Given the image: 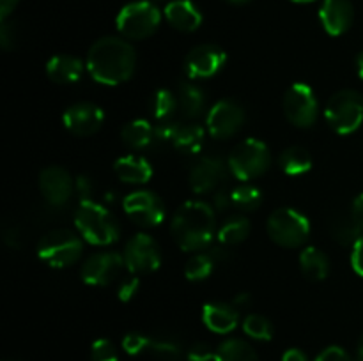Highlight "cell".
Returning a JSON list of instances; mask_svg holds the SVG:
<instances>
[{
    "label": "cell",
    "instance_id": "obj_1",
    "mask_svg": "<svg viewBox=\"0 0 363 361\" xmlns=\"http://www.w3.org/2000/svg\"><path fill=\"white\" fill-rule=\"evenodd\" d=\"M87 71L101 85H121L130 80L137 67L135 48L124 38L98 39L87 53Z\"/></svg>",
    "mask_w": 363,
    "mask_h": 361
},
{
    "label": "cell",
    "instance_id": "obj_2",
    "mask_svg": "<svg viewBox=\"0 0 363 361\" xmlns=\"http://www.w3.org/2000/svg\"><path fill=\"white\" fill-rule=\"evenodd\" d=\"M174 241L183 251H201L213 243L216 234L215 209L202 200L179 205L170 222Z\"/></svg>",
    "mask_w": 363,
    "mask_h": 361
},
{
    "label": "cell",
    "instance_id": "obj_3",
    "mask_svg": "<svg viewBox=\"0 0 363 361\" xmlns=\"http://www.w3.org/2000/svg\"><path fill=\"white\" fill-rule=\"evenodd\" d=\"M74 227L85 243L92 246H108L121 236L116 216L96 202H80L74 212Z\"/></svg>",
    "mask_w": 363,
    "mask_h": 361
},
{
    "label": "cell",
    "instance_id": "obj_4",
    "mask_svg": "<svg viewBox=\"0 0 363 361\" xmlns=\"http://www.w3.org/2000/svg\"><path fill=\"white\" fill-rule=\"evenodd\" d=\"M117 30L124 39H147L158 30L162 23V11L152 0H137L130 2L117 14Z\"/></svg>",
    "mask_w": 363,
    "mask_h": 361
},
{
    "label": "cell",
    "instance_id": "obj_5",
    "mask_svg": "<svg viewBox=\"0 0 363 361\" xmlns=\"http://www.w3.org/2000/svg\"><path fill=\"white\" fill-rule=\"evenodd\" d=\"M84 253V239L80 234L57 229L45 234L38 244V257L50 268L62 269L74 264Z\"/></svg>",
    "mask_w": 363,
    "mask_h": 361
},
{
    "label": "cell",
    "instance_id": "obj_6",
    "mask_svg": "<svg viewBox=\"0 0 363 361\" xmlns=\"http://www.w3.org/2000/svg\"><path fill=\"white\" fill-rule=\"evenodd\" d=\"M227 165L238 180H254L269 168L272 154H269L268 145L262 140L247 138L233 149Z\"/></svg>",
    "mask_w": 363,
    "mask_h": 361
},
{
    "label": "cell",
    "instance_id": "obj_7",
    "mask_svg": "<svg viewBox=\"0 0 363 361\" xmlns=\"http://www.w3.org/2000/svg\"><path fill=\"white\" fill-rule=\"evenodd\" d=\"M325 117L335 133H354L363 122V96L353 88L335 92L326 103Z\"/></svg>",
    "mask_w": 363,
    "mask_h": 361
},
{
    "label": "cell",
    "instance_id": "obj_8",
    "mask_svg": "<svg viewBox=\"0 0 363 361\" xmlns=\"http://www.w3.org/2000/svg\"><path fill=\"white\" fill-rule=\"evenodd\" d=\"M268 234L279 246L300 248L311 236V222L296 209L280 207L269 214Z\"/></svg>",
    "mask_w": 363,
    "mask_h": 361
},
{
    "label": "cell",
    "instance_id": "obj_9",
    "mask_svg": "<svg viewBox=\"0 0 363 361\" xmlns=\"http://www.w3.org/2000/svg\"><path fill=\"white\" fill-rule=\"evenodd\" d=\"M284 113L296 127L314 126L319 115V103L311 85L296 81L284 96Z\"/></svg>",
    "mask_w": 363,
    "mask_h": 361
},
{
    "label": "cell",
    "instance_id": "obj_10",
    "mask_svg": "<svg viewBox=\"0 0 363 361\" xmlns=\"http://www.w3.org/2000/svg\"><path fill=\"white\" fill-rule=\"evenodd\" d=\"M124 260L131 275H149L162 265L160 244L149 234H135L124 246Z\"/></svg>",
    "mask_w": 363,
    "mask_h": 361
},
{
    "label": "cell",
    "instance_id": "obj_11",
    "mask_svg": "<svg viewBox=\"0 0 363 361\" xmlns=\"http://www.w3.org/2000/svg\"><path fill=\"white\" fill-rule=\"evenodd\" d=\"M124 268H126L124 255L117 253V251H98L85 258L80 275L87 285L106 287L119 278Z\"/></svg>",
    "mask_w": 363,
    "mask_h": 361
},
{
    "label": "cell",
    "instance_id": "obj_12",
    "mask_svg": "<svg viewBox=\"0 0 363 361\" xmlns=\"http://www.w3.org/2000/svg\"><path fill=\"white\" fill-rule=\"evenodd\" d=\"M123 207L128 218L138 227H158L167 214L162 198L149 190H138L128 195Z\"/></svg>",
    "mask_w": 363,
    "mask_h": 361
},
{
    "label": "cell",
    "instance_id": "obj_13",
    "mask_svg": "<svg viewBox=\"0 0 363 361\" xmlns=\"http://www.w3.org/2000/svg\"><path fill=\"white\" fill-rule=\"evenodd\" d=\"M245 124V110L234 99H220L206 117V130L213 138L225 140L234 137Z\"/></svg>",
    "mask_w": 363,
    "mask_h": 361
},
{
    "label": "cell",
    "instance_id": "obj_14",
    "mask_svg": "<svg viewBox=\"0 0 363 361\" xmlns=\"http://www.w3.org/2000/svg\"><path fill=\"white\" fill-rule=\"evenodd\" d=\"M227 60V53L216 45H199L184 59V71L190 80H206L218 73Z\"/></svg>",
    "mask_w": 363,
    "mask_h": 361
},
{
    "label": "cell",
    "instance_id": "obj_15",
    "mask_svg": "<svg viewBox=\"0 0 363 361\" xmlns=\"http://www.w3.org/2000/svg\"><path fill=\"white\" fill-rule=\"evenodd\" d=\"M62 122L66 130L77 137H91L101 130L103 122H105V112L101 106L94 105V103H74L69 108H66Z\"/></svg>",
    "mask_w": 363,
    "mask_h": 361
},
{
    "label": "cell",
    "instance_id": "obj_16",
    "mask_svg": "<svg viewBox=\"0 0 363 361\" xmlns=\"http://www.w3.org/2000/svg\"><path fill=\"white\" fill-rule=\"evenodd\" d=\"M39 190L48 204L64 205L74 191V180L64 166L50 165L39 172Z\"/></svg>",
    "mask_w": 363,
    "mask_h": 361
},
{
    "label": "cell",
    "instance_id": "obj_17",
    "mask_svg": "<svg viewBox=\"0 0 363 361\" xmlns=\"http://www.w3.org/2000/svg\"><path fill=\"white\" fill-rule=\"evenodd\" d=\"M227 168L220 156H202L190 170V188L195 193H209L216 190L225 177Z\"/></svg>",
    "mask_w": 363,
    "mask_h": 361
},
{
    "label": "cell",
    "instance_id": "obj_18",
    "mask_svg": "<svg viewBox=\"0 0 363 361\" xmlns=\"http://www.w3.org/2000/svg\"><path fill=\"white\" fill-rule=\"evenodd\" d=\"M319 20L330 35H342L350 30L354 20V7L351 0H323Z\"/></svg>",
    "mask_w": 363,
    "mask_h": 361
},
{
    "label": "cell",
    "instance_id": "obj_19",
    "mask_svg": "<svg viewBox=\"0 0 363 361\" xmlns=\"http://www.w3.org/2000/svg\"><path fill=\"white\" fill-rule=\"evenodd\" d=\"M202 321L209 331L227 335L238 328L240 314H238V308L234 304L213 301V303H206L202 308Z\"/></svg>",
    "mask_w": 363,
    "mask_h": 361
},
{
    "label": "cell",
    "instance_id": "obj_20",
    "mask_svg": "<svg viewBox=\"0 0 363 361\" xmlns=\"http://www.w3.org/2000/svg\"><path fill=\"white\" fill-rule=\"evenodd\" d=\"M163 16L181 32H194L202 25V13L191 0H170L165 4Z\"/></svg>",
    "mask_w": 363,
    "mask_h": 361
},
{
    "label": "cell",
    "instance_id": "obj_21",
    "mask_svg": "<svg viewBox=\"0 0 363 361\" xmlns=\"http://www.w3.org/2000/svg\"><path fill=\"white\" fill-rule=\"evenodd\" d=\"M85 66L78 57L73 55H53L46 62V74L52 81L60 85L77 84L84 74Z\"/></svg>",
    "mask_w": 363,
    "mask_h": 361
},
{
    "label": "cell",
    "instance_id": "obj_22",
    "mask_svg": "<svg viewBox=\"0 0 363 361\" xmlns=\"http://www.w3.org/2000/svg\"><path fill=\"white\" fill-rule=\"evenodd\" d=\"M113 172L123 183L145 184L152 177V166L142 156L128 154L113 163Z\"/></svg>",
    "mask_w": 363,
    "mask_h": 361
},
{
    "label": "cell",
    "instance_id": "obj_23",
    "mask_svg": "<svg viewBox=\"0 0 363 361\" xmlns=\"http://www.w3.org/2000/svg\"><path fill=\"white\" fill-rule=\"evenodd\" d=\"M176 96L177 110L188 119H195L206 110V92L194 81H183Z\"/></svg>",
    "mask_w": 363,
    "mask_h": 361
},
{
    "label": "cell",
    "instance_id": "obj_24",
    "mask_svg": "<svg viewBox=\"0 0 363 361\" xmlns=\"http://www.w3.org/2000/svg\"><path fill=\"white\" fill-rule=\"evenodd\" d=\"M335 237L342 243H354L358 237L363 236V193L358 195L353 202H351L350 214L337 223L335 227Z\"/></svg>",
    "mask_w": 363,
    "mask_h": 361
},
{
    "label": "cell",
    "instance_id": "obj_25",
    "mask_svg": "<svg viewBox=\"0 0 363 361\" xmlns=\"http://www.w3.org/2000/svg\"><path fill=\"white\" fill-rule=\"evenodd\" d=\"M300 269L305 278L312 282H323L330 273V258L319 248L307 246L300 253Z\"/></svg>",
    "mask_w": 363,
    "mask_h": 361
},
{
    "label": "cell",
    "instance_id": "obj_26",
    "mask_svg": "<svg viewBox=\"0 0 363 361\" xmlns=\"http://www.w3.org/2000/svg\"><path fill=\"white\" fill-rule=\"evenodd\" d=\"M121 138L131 149H145L155 142V127L149 120L135 119L128 122L121 131Z\"/></svg>",
    "mask_w": 363,
    "mask_h": 361
},
{
    "label": "cell",
    "instance_id": "obj_27",
    "mask_svg": "<svg viewBox=\"0 0 363 361\" xmlns=\"http://www.w3.org/2000/svg\"><path fill=\"white\" fill-rule=\"evenodd\" d=\"M250 236V222L247 216H229L218 229V241L222 246H234Z\"/></svg>",
    "mask_w": 363,
    "mask_h": 361
},
{
    "label": "cell",
    "instance_id": "obj_28",
    "mask_svg": "<svg viewBox=\"0 0 363 361\" xmlns=\"http://www.w3.org/2000/svg\"><path fill=\"white\" fill-rule=\"evenodd\" d=\"M280 168L287 173V176H303L312 168V156L311 152L300 145H293L287 147L286 151L280 154Z\"/></svg>",
    "mask_w": 363,
    "mask_h": 361
},
{
    "label": "cell",
    "instance_id": "obj_29",
    "mask_svg": "<svg viewBox=\"0 0 363 361\" xmlns=\"http://www.w3.org/2000/svg\"><path fill=\"white\" fill-rule=\"evenodd\" d=\"M215 361H259V357L248 342L241 338H227L216 349Z\"/></svg>",
    "mask_w": 363,
    "mask_h": 361
},
{
    "label": "cell",
    "instance_id": "obj_30",
    "mask_svg": "<svg viewBox=\"0 0 363 361\" xmlns=\"http://www.w3.org/2000/svg\"><path fill=\"white\" fill-rule=\"evenodd\" d=\"M204 127L199 126V124H188V126L179 127L172 145L176 151L183 152V154H197V152H201L202 145H204Z\"/></svg>",
    "mask_w": 363,
    "mask_h": 361
},
{
    "label": "cell",
    "instance_id": "obj_31",
    "mask_svg": "<svg viewBox=\"0 0 363 361\" xmlns=\"http://www.w3.org/2000/svg\"><path fill=\"white\" fill-rule=\"evenodd\" d=\"M149 353L158 357L160 361H181V357H183V345H181V342L176 336L158 335L151 338Z\"/></svg>",
    "mask_w": 363,
    "mask_h": 361
},
{
    "label": "cell",
    "instance_id": "obj_32",
    "mask_svg": "<svg viewBox=\"0 0 363 361\" xmlns=\"http://www.w3.org/2000/svg\"><path fill=\"white\" fill-rule=\"evenodd\" d=\"M262 204V191L254 184H241L233 190V207L241 212L257 211Z\"/></svg>",
    "mask_w": 363,
    "mask_h": 361
},
{
    "label": "cell",
    "instance_id": "obj_33",
    "mask_svg": "<svg viewBox=\"0 0 363 361\" xmlns=\"http://www.w3.org/2000/svg\"><path fill=\"white\" fill-rule=\"evenodd\" d=\"M216 260L213 258L211 253H197L186 262L184 265V276L190 282H202L208 276H211L213 269H215Z\"/></svg>",
    "mask_w": 363,
    "mask_h": 361
},
{
    "label": "cell",
    "instance_id": "obj_34",
    "mask_svg": "<svg viewBox=\"0 0 363 361\" xmlns=\"http://www.w3.org/2000/svg\"><path fill=\"white\" fill-rule=\"evenodd\" d=\"M177 112V96L169 88H158L152 98V115L158 122L170 120Z\"/></svg>",
    "mask_w": 363,
    "mask_h": 361
},
{
    "label": "cell",
    "instance_id": "obj_35",
    "mask_svg": "<svg viewBox=\"0 0 363 361\" xmlns=\"http://www.w3.org/2000/svg\"><path fill=\"white\" fill-rule=\"evenodd\" d=\"M243 331L250 338L261 340V342L273 338V324L269 322V319H266L261 314L247 315L243 321Z\"/></svg>",
    "mask_w": 363,
    "mask_h": 361
},
{
    "label": "cell",
    "instance_id": "obj_36",
    "mask_svg": "<svg viewBox=\"0 0 363 361\" xmlns=\"http://www.w3.org/2000/svg\"><path fill=\"white\" fill-rule=\"evenodd\" d=\"M91 361H119L116 345L108 338H99L92 343Z\"/></svg>",
    "mask_w": 363,
    "mask_h": 361
},
{
    "label": "cell",
    "instance_id": "obj_37",
    "mask_svg": "<svg viewBox=\"0 0 363 361\" xmlns=\"http://www.w3.org/2000/svg\"><path fill=\"white\" fill-rule=\"evenodd\" d=\"M149 343H151V336H145L142 333H128L123 338V349L124 353L137 356L144 350H149Z\"/></svg>",
    "mask_w": 363,
    "mask_h": 361
},
{
    "label": "cell",
    "instance_id": "obj_38",
    "mask_svg": "<svg viewBox=\"0 0 363 361\" xmlns=\"http://www.w3.org/2000/svg\"><path fill=\"white\" fill-rule=\"evenodd\" d=\"M179 127L181 126L176 120H162V122H158V126L155 127V142H158V144H169L170 142V144H172Z\"/></svg>",
    "mask_w": 363,
    "mask_h": 361
},
{
    "label": "cell",
    "instance_id": "obj_39",
    "mask_svg": "<svg viewBox=\"0 0 363 361\" xmlns=\"http://www.w3.org/2000/svg\"><path fill=\"white\" fill-rule=\"evenodd\" d=\"M138 289H140V280H138L137 275L130 276V278H124L123 282L119 283V287H117V297H119V301H123V303H128V301L133 299L135 294L138 292Z\"/></svg>",
    "mask_w": 363,
    "mask_h": 361
},
{
    "label": "cell",
    "instance_id": "obj_40",
    "mask_svg": "<svg viewBox=\"0 0 363 361\" xmlns=\"http://www.w3.org/2000/svg\"><path fill=\"white\" fill-rule=\"evenodd\" d=\"M215 353L216 350H213L208 343L199 342V343H194V345L188 349L186 360L188 361H213L215 360Z\"/></svg>",
    "mask_w": 363,
    "mask_h": 361
},
{
    "label": "cell",
    "instance_id": "obj_41",
    "mask_svg": "<svg viewBox=\"0 0 363 361\" xmlns=\"http://www.w3.org/2000/svg\"><path fill=\"white\" fill-rule=\"evenodd\" d=\"M0 45L4 50H11L16 45V27L7 20H2L0 25Z\"/></svg>",
    "mask_w": 363,
    "mask_h": 361
},
{
    "label": "cell",
    "instance_id": "obj_42",
    "mask_svg": "<svg viewBox=\"0 0 363 361\" xmlns=\"http://www.w3.org/2000/svg\"><path fill=\"white\" fill-rule=\"evenodd\" d=\"M314 361H353V360H351V356L342 349V347L332 345V347H326L325 350H321Z\"/></svg>",
    "mask_w": 363,
    "mask_h": 361
},
{
    "label": "cell",
    "instance_id": "obj_43",
    "mask_svg": "<svg viewBox=\"0 0 363 361\" xmlns=\"http://www.w3.org/2000/svg\"><path fill=\"white\" fill-rule=\"evenodd\" d=\"M351 265L354 273L363 276V236L358 237L353 243V251H351Z\"/></svg>",
    "mask_w": 363,
    "mask_h": 361
},
{
    "label": "cell",
    "instance_id": "obj_44",
    "mask_svg": "<svg viewBox=\"0 0 363 361\" xmlns=\"http://www.w3.org/2000/svg\"><path fill=\"white\" fill-rule=\"evenodd\" d=\"M213 205H215L216 211H225V209H229L233 205V191H215V195H213Z\"/></svg>",
    "mask_w": 363,
    "mask_h": 361
},
{
    "label": "cell",
    "instance_id": "obj_45",
    "mask_svg": "<svg viewBox=\"0 0 363 361\" xmlns=\"http://www.w3.org/2000/svg\"><path fill=\"white\" fill-rule=\"evenodd\" d=\"M74 188L78 190V195H80V202H87L91 200V193H92V180L89 177L80 176L78 177L77 184Z\"/></svg>",
    "mask_w": 363,
    "mask_h": 361
},
{
    "label": "cell",
    "instance_id": "obj_46",
    "mask_svg": "<svg viewBox=\"0 0 363 361\" xmlns=\"http://www.w3.org/2000/svg\"><path fill=\"white\" fill-rule=\"evenodd\" d=\"M18 2H20V0H0V18H2V20H7L9 14L16 9Z\"/></svg>",
    "mask_w": 363,
    "mask_h": 361
},
{
    "label": "cell",
    "instance_id": "obj_47",
    "mask_svg": "<svg viewBox=\"0 0 363 361\" xmlns=\"http://www.w3.org/2000/svg\"><path fill=\"white\" fill-rule=\"evenodd\" d=\"M282 361H308L307 354L300 349H289L284 353Z\"/></svg>",
    "mask_w": 363,
    "mask_h": 361
},
{
    "label": "cell",
    "instance_id": "obj_48",
    "mask_svg": "<svg viewBox=\"0 0 363 361\" xmlns=\"http://www.w3.org/2000/svg\"><path fill=\"white\" fill-rule=\"evenodd\" d=\"M250 301H252L250 294H248V292H240L236 297H234L233 304L236 308H247L248 304H250Z\"/></svg>",
    "mask_w": 363,
    "mask_h": 361
},
{
    "label": "cell",
    "instance_id": "obj_49",
    "mask_svg": "<svg viewBox=\"0 0 363 361\" xmlns=\"http://www.w3.org/2000/svg\"><path fill=\"white\" fill-rule=\"evenodd\" d=\"M357 69H358V76L363 80V52L357 57Z\"/></svg>",
    "mask_w": 363,
    "mask_h": 361
},
{
    "label": "cell",
    "instance_id": "obj_50",
    "mask_svg": "<svg viewBox=\"0 0 363 361\" xmlns=\"http://www.w3.org/2000/svg\"><path fill=\"white\" fill-rule=\"evenodd\" d=\"M357 361H363V336L358 342V349H357Z\"/></svg>",
    "mask_w": 363,
    "mask_h": 361
},
{
    "label": "cell",
    "instance_id": "obj_51",
    "mask_svg": "<svg viewBox=\"0 0 363 361\" xmlns=\"http://www.w3.org/2000/svg\"><path fill=\"white\" fill-rule=\"evenodd\" d=\"M293 2H298V4H308V2H315V0H293Z\"/></svg>",
    "mask_w": 363,
    "mask_h": 361
},
{
    "label": "cell",
    "instance_id": "obj_52",
    "mask_svg": "<svg viewBox=\"0 0 363 361\" xmlns=\"http://www.w3.org/2000/svg\"><path fill=\"white\" fill-rule=\"evenodd\" d=\"M233 4H245V2H250V0H229Z\"/></svg>",
    "mask_w": 363,
    "mask_h": 361
},
{
    "label": "cell",
    "instance_id": "obj_53",
    "mask_svg": "<svg viewBox=\"0 0 363 361\" xmlns=\"http://www.w3.org/2000/svg\"><path fill=\"white\" fill-rule=\"evenodd\" d=\"M152 2H155V4H158V2H165V4H169L170 0H152Z\"/></svg>",
    "mask_w": 363,
    "mask_h": 361
}]
</instances>
